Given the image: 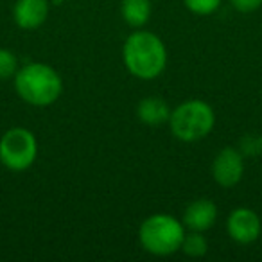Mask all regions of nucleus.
<instances>
[{
  "mask_svg": "<svg viewBox=\"0 0 262 262\" xmlns=\"http://www.w3.org/2000/svg\"><path fill=\"white\" fill-rule=\"evenodd\" d=\"M180 251H183L187 257H203V255H207L208 243H207V239L203 237V232L185 233Z\"/></svg>",
  "mask_w": 262,
  "mask_h": 262,
  "instance_id": "12",
  "label": "nucleus"
},
{
  "mask_svg": "<svg viewBox=\"0 0 262 262\" xmlns=\"http://www.w3.org/2000/svg\"><path fill=\"white\" fill-rule=\"evenodd\" d=\"M223 0H183V4L185 8L189 9L190 13L194 15H200V16H207L212 15L219 9Z\"/></svg>",
  "mask_w": 262,
  "mask_h": 262,
  "instance_id": "15",
  "label": "nucleus"
},
{
  "mask_svg": "<svg viewBox=\"0 0 262 262\" xmlns=\"http://www.w3.org/2000/svg\"><path fill=\"white\" fill-rule=\"evenodd\" d=\"M185 225L171 214H153L139 228V243L144 251L157 257H169L180 251L185 237Z\"/></svg>",
  "mask_w": 262,
  "mask_h": 262,
  "instance_id": "3",
  "label": "nucleus"
},
{
  "mask_svg": "<svg viewBox=\"0 0 262 262\" xmlns=\"http://www.w3.org/2000/svg\"><path fill=\"white\" fill-rule=\"evenodd\" d=\"M18 69V58L8 49H0V81L15 77Z\"/></svg>",
  "mask_w": 262,
  "mask_h": 262,
  "instance_id": "14",
  "label": "nucleus"
},
{
  "mask_svg": "<svg viewBox=\"0 0 262 262\" xmlns=\"http://www.w3.org/2000/svg\"><path fill=\"white\" fill-rule=\"evenodd\" d=\"M120 15L129 27L140 29L151 18V0H122Z\"/></svg>",
  "mask_w": 262,
  "mask_h": 262,
  "instance_id": "11",
  "label": "nucleus"
},
{
  "mask_svg": "<svg viewBox=\"0 0 262 262\" xmlns=\"http://www.w3.org/2000/svg\"><path fill=\"white\" fill-rule=\"evenodd\" d=\"M237 149L243 153V157H258L262 155V135L258 133H246L239 139Z\"/></svg>",
  "mask_w": 262,
  "mask_h": 262,
  "instance_id": "13",
  "label": "nucleus"
},
{
  "mask_svg": "<svg viewBox=\"0 0 262 262\" xmlns=\"http://www.w3.org/2000/svg\"><path fill=\"white\" fill-rule=\"evenodd\" d=\"M51 0H16L13 6V20L20 29L33 31L45 24Z\"/></svg>",
  "mask_w": 262,
  "mask_h": 262,
  "instance_id": "8",
  "label": "nucleus"
},
{
  "mask_svg": "<svg viewBox=\"0 0 262 262\" xmlns=\"http://www.w3.org/2000/svg\"><path fill=\"white\" fill-rule=\"evenodd\" d=\"M262 223L255 210L239 207L230 212L226 219V233L237 244H251L260 237Z\"/></svg>",
  "mask_w": 262,
  "mask_h": 262,
  "instance_id": "7",
  "label": "nucleus"
},
{
  "mask_svg": "<svg viewBox=\"0 0 262 262\" xmlns=\"http://www.w3.org/2000/svg\"><path fill=\"white\" fill-rule=\"evenodd\" d=\"M172 110L169 108L167 101L162 97H144L137 106V117L146 126H162L169 122Z\"/></svg>",
  "mask_w": 262,
  "mask_h": 262,
  "instance_id": "10",
  "label": "nucleus"
},
{
  "mask_svg": "<svg viewBox=\"0 0 262 262\" xmlns=\"http://www.w3.org/2000/svg\"><path fill=\"white\" fill-rule=\"evenodd\" d=\"M244 157L237 147H223L212 162V178L223 189H232L243 180Z\"/></svg>",
  "mask_w": 262,
  "mask_h": 262,
  "instance_id": "6",
  "label": "nucleus"
},
{
  "mask_svg": "<svg viewBox=\"0 0 262 262\" xmlns=\"http://www.w3.org/2000/svg\"><path fill=\"white\" fill-rule=\"evenodd\" d=\"M230 4L241 13H253L262 6V0H230Z\"/></svg>",
  "mask_w": 262,
  "mask_h": 262,
  "instance_id": "16",
  "label": "nucleus"
},
{
  "mask_svg": "<svg viewBox=\"0 0 262 262\" xmlns=\"http://www.w3.org/2000/svg\"><path fill=\"white\" fill-rule=\"evenodd\" d=\"M15 90L27 104L45 108L61 97L63 79L51 65L33 61L24 65L15 74Z\"/></svg>",
  "mask_w": 262,
  "mask_h": 262,
  "instance_id": "2",
  "label": "nucleus"
},
{
  "mask_svg": "<svg viewBox=\"0 0 262 262\" xmlns=\"http://www.w3.org/2000/svg\"><path fill=\"white\" fill-rule=\"evenodd\" d=\"M171 133L182 142H198L210 135L215 126V113L208 102L189 99L176 106L169 117Z\"/></svg>",
  "mask_w": 262,
  "mask_h": 262,
  "instance_id": "4",
  "label": "nucleus"
},
{
  "mask_svg": "<svg viewBox=\"0 0 262 262\" xmlns=\"http://www.w3.org/2000/svg\"><path fill=\"white\" fill-rule=\"evenodd\" d=\"M217 219V207L208 198H200V200L189 203V207L183 212L182 223L190 232H207L214 226Z\"/></svg>",
  "mask_w": 262,
  "mask_h": 262,
  "instance_id": "9",
  "label": "nucleus"
},
{
  "mask_svg": "<svg viewBox=\"0 0 262 262\" xmlns=\"http://www.w3.org/2000/svg\"><path fill=\"white\" fill-rule=\"evenodd\" d=\"M122 61L127 72L137 79L153 81L167 67V49L155 33L139 29L124 41Z\"/></svg>",
  "mask_w": 262,
  "mask_h": 262,
  "instance_id": "1",
  "label": "nucleus"
},
{
  "mask_svg": "<svg viewBox=\"0 0 262 262\" xmlns=\"http://www.w3.org/2000/svg\"><path fill=\"white\" fill-rule=\"evenodd\" d=\"M38 157V140L27 127H11L0 139V164L15 172L27 171Z\"/></svg>",
  "mask_w": 262,
  "mask_h": 262,
  "instance_id": "5",
  "label": "nucleus"
}]
</instances>
